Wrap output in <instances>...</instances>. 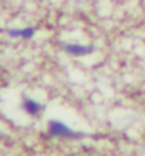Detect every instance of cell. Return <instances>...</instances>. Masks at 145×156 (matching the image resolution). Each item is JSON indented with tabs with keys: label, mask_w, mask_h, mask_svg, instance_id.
I'll list each match as a JSON object with an SVG mask.
<instances>
[{
	"label": "cell",
	"mask_w": 145,
	"mask_h": 156,
	"mask_svg": "<svg viewBox=\"0 0 145 156\" xmlns=\"http://www.w3.org/2000/svg\"><path fill=\"white\" fill-rule=\"evenodd\" d=\"M49 132H50V135H53V136H61V138H68V139H77V138L85 136V133L74 131L68 125L63 123L61 121H56V119L49 122Z\"/></svg>",
	"instance_id": "cell-1"
},
{
	"label": "cell",
	"mask_w": 145,
	"mask_h": 156,
	"mask_svg": "<svg viewBox=\"0 0 145 156\" xmlns=\"http://www.w3.org/2000/svg\"><path fill=\"white\" fill-rule=\"evenodd\" d=\"M63 48L64 51L71 55H88V54L94 53V50L96 47H92V45H83V44H77V43H66V44H63Z\"/></svg>",
	"instance_id": "cell-2"
},
{
	"label": "cell",
	"mask_w": 145,
	"mask_h": 156,
	"mask_svg": "<svg viewBox=\"0 0 145 156\" xmlns=\"http://www.w3.org/2000/svg\"><path fill=\"white\" fill-rule=\"evenodd\" d=\"M23 109H24L30 116H37L43 111L42 104L37 102L33 98H24L23 99Z\"/></svg>",
	"instance_id": "cell-3"
},
{
	"label": "cell",
	"mask_w": 145,
	"mask_h": 156,
	"mask_svg": "<svg viewBox=\"0 0 145 156\" xmlns=\"http://www.w3.org/2000/svg\"><path fill=\"white\" fill-rule=\"evenodd\" d=\"M36 33L34 27H24V29H10L9 30V36L12 38H23V40H29Z\"/></svg>",
	"instance_id": "cell-4"
}]
</instances>
